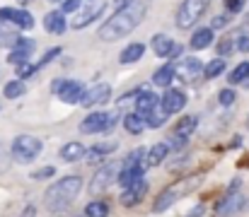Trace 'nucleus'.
Returning a JSON list of instances; mask_svg holds the SVG:
<instances>
[{"instance_id":"nucleus-24","label":"nucleus","mask_w":249,"mask_h":217,"mask_svg":"<svg viewBox=\"0 0 249 217\" xmlns=\"http://www.w3.org/2000/svg\"><path fill=\"white\" fill-rule=\"evenodd\" d=\"M143 53H145V46H143V44H131V46H126V49L121 51L119 63H124V66L136 63V61H141V58H143Z\"/></svg>"},{"instance_id":"nucleus-27","label":"nucleus","mask_w":249,"mask_h":217,"mask_svg":"<svg viewBox=\"0 0 249 217\" xmlns=\"http://www.w3.org/2000/svg\"><path fill=\"white\" fill-rule=\"evenodd\" d=\"M174 77H177V68H174V66H162L160 70L153 75V82H155L158 87H169Z\"/></svg>"},{"instance_id":"nucleus-13","label":"nucleus","mask_w":249,"mask_h":217,"mask_svg":"<svg viewBox=\"0 0 249 217\" xmlns=\"http://www.w3.org/2000/svg\"><path fill=\"white\" fill-rule=\"evenodd\" d=\"M160 106H162V111H165L167 116L179 114L186 106V94L181 89H167L165 94H162V99H160Z\"/></svg>"},{"instance_id":"nucleus-40","label":"nucleus","mask_w":249,"mask_h":217,"mask_svg":"<svg viewBox=\"0 0 249 217\" xmlns=\"http://www.w3.org/2000/svg\"><path fill=\"white\" fill-rule=\"evenodd\" d=\"M58 53H61V49H51V51H49V53H46V56H44V58H41V61H39V63H36V70H39V68H41V66H46V63H49V61H51V58H56V56H58Z\"/></svg>"},{"instance_id":"nucleus-2","label":"nucleus","mask_w":249,"mask_h":217,"mask_svg":"<svg viewBox=\"0 0 249 217\" xmlns=\"http://www.w3.org/2000/svg\"><path fill=\"white\" fill-rule=\"evenodd\" d=\"M80 191H83L80 176H63L61 181L49 186V191L44 193V205L49 208V213H63L80 196Z\"/></svg>"},{"instance_id":"nucleus-3","label":"nucleus","mask_w":249,"mask_h":217,"mask_svg":"<svg viewBox=\"0 0 249 217\" xmlns=\"http://www.w3.org/2000/svg\"><path fill=\"white\" fill-rule=\"evenodd\" d=\"M198 181H201V176H186V179H181V181H177V184L167 186L165 191L155 198L153 210H155V213H165L167 208H172L177 200H181L184 196H189V193L198 186Z\"/></svg>"},{"instance_id":"nucleus-39","label":"nucleus","mask_w":249,"mask_h":217,"mask_svg":"<svg viewBox=\"0 0 249 217\" xmlns=\"http://www.w3.org/2000/svg\"><path fill=\"white\" fill-rule=\"evenodd\" d=\"M36 72V66H29V63H22L19 66V70H17V75H19V80H24V77H29V75H34Z\"/></svg>"},{"instance_id":"nucleus-15","label":"nucleus","mask_w":249,"mask_h":217,"mask_svg":"<svg viewBox=\"0 0 249 217\" xmlns=\"http://www.w3.org/2000/svg\"><path fill=\"white\" fill-rule=\"evenodd\" d=\"M150 44H153L155 56H160V58H172V56H177V53H179V46H177L167 34H155Z\"/></svg>"},{"instance_id":"nucleus-44","label":"nucleus","mask_w":249,"mask_h":217,"mask_svg":"<svg viewBox=\"0 0 249 217\" xmlns=\"http://www.w3.org/2000/svg\"><path fill=\"white\" fill-rule=\"evenodd\" d=\"M32 215H34V208H27V213H24L22 217H32Z\"/></svg>"},{"instance_id":"nucleus-30","label":"nucleus","mask_w":249,"mask_h":217,"mask_svg":"<svg viewBox=\"0 0 249 217\" xmlns=\"http://www.w3.org/2000/svg\"><path fill=\"white\" fill-rule=\"evenodd\" d=\"M225 72V61L223 58H215V61H211L208 66H203V77H208V80H215V77H220Z\"/></svg>"},{"instance_id":"nucleus-4","label":"nucleus","mask_w":249,"mask_h":217,"mask_svg":"<svg viewBox=\"0 0 249 217\" xmlns=\"http://www.w3.org/2000/svg\"><path fill=\"white\" fill-rule=\"evenodd\" d=\"M41 140L34 138V135H17L12 140V157L19 162V164H29L34 162L39 154H41Z\"/></svg>"},{"instance_id":"nucleus-16","label":"nucleus","mask_w":249,"mask_h":217,"mask_svg":"<svg viewBox=\"0 0 249 217\" xmlns=\"http://www.w3.org/2000/svg\"><path fill=\"white\" fill-rule=\"evenodd\" d=\"M177 75L181 77V80H186V82H194V80H198L201 75H203V63L198 61V58H184L181 61V66L177 68Z\"/></svg>"},{"instance_id":"nucleus-8","label":"nucleus","mask_w":249,"mask_h":217,"mask_svg":"<svg viewBox=\"0 0 249 217\" xmlns=\"http://www.w3.org/2000/svg\"><path fill=\"white\" fill-rule=\"evenodd\" d=\"M119 171H121V164H104V167H99V169L92 174L89 191H92V193H104V191L111 186V181L119 176Z\"/></svg>"},{"instance_id":"nucleus-7","label":"nucleus","mask_w":249,"mask_h":217,"mask_svg":"<svg viewBox=\"0 0 249 217\" xmlns=\"http://www.w3.org/2000/svg\"><path fill=\"white\" fill-rule=\"evenodd\" d=\"M51 89H53V92L58 94V99L66 101V104H78L85 94V84L78 82V80H56V82L51 84Z\"/></svg>"},{"instance_id":"nucleus-10","label":"nucleus","mask_w":249,"mask_h":217,"mask_svg":"<svg viewBox=\"0 0 249 217\" xmlns=\"http://www.w3.org/2000/svg\"><path fill=\"white\" fill-rule=\"evenodd\" d=\"M145 193H148V181H145V179H138L136 184H131V186L124 188V193H121V205L136 208V205L145 198Z\"/></svg>"},{"instance_id":"nucleus-11","label":"nucleus","mask_w":249,"mask_h":217,"mask_svg":"<svg viewBox=\"0 0 249 217\" xmlns=\"http://www.w3.org/2000/svg\"><path fill=\"white\" fill-rule=\"evenodd\" d=\"M109 97H111V87H109L107 82H102V84H94L92 89H85L80 104H83L85 109H92V106H99V104H104Z\"/></svg>"},{"instance_id":"nucleus-20","label":"nucleus","mask_w":249,"mask_h":217,"mask_svg":"<svg viewBox=\"0 0 249 217\" xmlns=\"http://www.w3.org/2000/svg\"><path fill=\"white\" fill-rule=\"evenodd\" d=\"M44 27H46L49 34H66V29H68V24H66V15H63L61 10L49 12V15L44 17Z\"/></svg>"},{"instance_id":"nucleus-41","label":"nucleus","mask_w":249,"mask_h":217,"mask_svg":"<svg viewBox=\"0 0 249 217\" xmlns=\"http://www.w3.org/2000/svg\"><path fill=\"white\" fill-rule=\"evenodd\" d=\"M237 51H242V53L249 51V34H242V36L237 39Z\"/></svg>"},{"instance_id":"nucleus-43","label":"nucleus","mask_w":249,"mask_h":217,"mask_svg":"<svg viewBox=\"0 0 249 217\" xmlns=\"http://www.w3.org/2000/svg\"><path fill=\"white\" fill-rule=\"evenodd\" d=\"M131 2H136V0H114V7H116V12H119V10H124V7H128Z\"/></svg>"},{"instance_id":"nucleus-38","label":"nucleus","mask_w":249,"mask_h":217,"mask_svg":"<svg viewBox=\"0 0 249 217\" xmlns=\"http://www.w3.org/2000/svg\"><path fill=\"white\" fill-rule=\"evenodd\" d=\"M242 5H245V0H225V10H228L230 15L240 12V10H242Z\"/></svg>"},{"instance_id":"nucleus-12","label":"nucleus","mask_w":249,"mask_h":217,"mask_svg":"<svg viewBox=\"0 0 249 217\" xmlns=\"http://www.w3.org/2000/svg\"><path fill=\"white\" fill-rule=\"evenodd\" d=\"M0 22H12L19 29H32L34 17L27 10H15V7H0Z\"/></svg>"},{"instance_id":"nucleus-21","label":"nucleus","mask_w":249,"mask_h":217,"mask_svg":"<svg viewBox=\"0 0 249 217\" xmlns=\"http://www.w3.org/2000/svg\"><path fill=\"white\" fill-rule=\"evenodd\" d=\"M213 39H215V32H213L211 27H203V29H196V32L191 34L189 46H191L194 51H201V49H208V46L213 44Z\"/></svg>"},{"instance_id":"nucleus-19","label":"nucleus","mask_w":249,"mask_h":217,"mask_svg":"<svg viewBox=\"0 0 249 217\" xmlns=\"http://www.w3.org/2000/svg\"><path fill=\"white\" fill-rule=\"evenodd\" d=\"M167 154H169V145L167 143L153 145V147L145 150V154H143V167L148 169V167H158V164H162Z\"/></svg>"},{"instance_id":"nucleus-36","label":"nucleus","mask_w":249,"mask_h":217,"mask_svg":"<svg viewBox=\"0 0 249 217\" xmlns=\"http://www.w3.org/2000/svg\"><path fill=\"white\" fill-rule=\"evenodd\" d=\"M218 53H220V58H223V56H230V53H232V41H230V39H223V41L218 44Z\"/></svg>"},{"instance_id":"nucleus-32","label":"nucleus","mask_w":249,"mask_h":217,"mask_svg":"<svg viewBox=\"0 0 249 217\" xmlns=\"http://www.w3.org/2000/svg\"><path fill=\"white\" fill-rule=\"evenodd\" d=\"M24 92H27V87H24L22 80H12V82H7L5 89H2V94H5L7 99H17V97H22Z\"/></svg>"},{"instance_id":"nucleus-25","label":"nucleus","mask_w":249,"mask_h":217,"mask_svg":"<svg viewBox=\"0 0 249 217\" xmlns=\"http://www.w3.org/2000/svg\"><path fill=\"white\" fill-rule=\"evenodd\" d=\"M124 126H126V131L131 133V135H141L148 126H145V118L143 116H138V114H128L126 118H124Z\"/></svg>"},{"instance_id":"nucleus-17","label":"nucleus","mask_w":249,"mask_h":217,"mask_svg":"<svg viewBox=\"0 0 249 217\" xmlns=\"http://www.w3.org/2000/svg\"><path fill=\"white\" fill-rule=\"evenodd\" d=\"M242 208H245V196L237 193V191H232V193H228V198L220 200V205L215 208V213H218V215H235V213H240Z\"/></svg>"},{"instance_id":"nucleus-26","label":"nucleus","mask_w":249,"mask_h":217,"mask_svg":"<svg viewBox=\"0 0 249 217\" xmlns=\"http://www.w3.org/2000/svg\"><path fill=\"white\" fill-rule=\"evenodd\" d=\"M85 145L80 143H68V145H63V150H61V157L66 159V162H78V159H83L85 157Z\"/></svg>"},{"instance_id":"nucleus-33","label":"nucleus","mask_w":249,"mask_h":217,"mask_svg":"<svg viewBox=\"0 0 249 217\" xmlns=\"http://www.w3.org/2000/svg\"><path fill=\"white\" fill-rule=\"evenodd\" d=\"M228 80H230L232 84H237V82H247L249 80V61H242L235 70L228 75Z\"/></svg>"},{"instance_id":"nucleus-34","label":"nucleus","mask_w":249,"mask_h":217,"mask_svg":"<svg viewBox=\"0 0 249 217\" xmlns=\"http://www.w3.org/2000/svg\"><path fill=\"white\" fill-rule=\"evenodd\" d=\"M235 97H237V94H235V89H228V87H225V89L220 92V97H218V99H220V104H223V106H230V104H235Z\"/></svg>"},{"instance_id":"nucleus-35","label":"nucleus","mask_w":249,"mask_h":217,"mask_svg":"<svg viewBox=\"0 0 249 217\" xmlns=\"http://www.w3.org/2000/svg\"><path fill=\"white\" fill-rule=\"evenodd\" d=\"M61 12L66 15V12H73V15H78L80 12V0H63V7H61Z\"/></svg>"},{"instance_id":"nucleus-9","label":"nucleus","mask_w":249,"mask_h":217,"mask_svg":"<svg viewBox=\"0 0 249 217\" xmlns=\"http://www.w3.org/2000/svg\"><path fill=\"white\" fill-rule=\"evenodd\" d=\"M104 10H107V2H104V0H94L89 7L80 10V12L73 17V29H85V27H89Z\"/></svg>"},{"instance_id":"nucleus-5","label":"nucleus","mask_w":249,"mask_h":217,"mask_svg":"<svg viewBox=\"0 0 249 217\" xmlns=\"http://www.w3.org/2000/svg\"><path fill=\"white\" fill-rule=\"evenodd\" d=\"M116 114H104V111H92L87 114L80 123V133L85 135H97V133H109L116 126Z\"/></svg>"},{"instance_id":"nucleus-6","label":"nucleus","mask_w":249,"mask_h":217,"mask_svg":"<svg viewBox=\"0 0 249 217\" xmlns=\"http://www.w3.org/2000/svg\"><path fill=\"white\" fill-rule=\"evenodd\" d=\"M208 10V0H184L179 12H177V27L179 29H189L194 27Z\"/></svg>"},{"instance_id":"nucleus-1","label":"nucleus","mask_w":249,"mask_h":217,"mask_svg":"<svg viewBox=\"0 0 249 217\" xmlns=\"http://www.w3.org/2000/svg\"><path fill=\"white\" fill-rule=\"evenodd\" d=\"M143 19H145V2H131L128 7L114 12L99 27V39L102 41H119V39L128 36Z\"/></svg>"},{"instance_id":"nucleus-18","label":"nucleus","mask_w":249,"mask_h":217,"mask_svg":"<svg viewBox=\"0 0 249 217\" xmlns=\"http://www.w3.org/2000/svg\"><path fill=\"white\" fill-rule=\"evenodd\" d=\"M158 104H160V97H158L153 89H143V92L136 97V109H138L136 114H138V116H148Z\"/></svg>"},{"instance_id":"nucleus-42","label":"nucleus","mask_w":249,"mask_h":217,"mask_svg":"<svg viewBox=\"0 0 249 217\" xmlns=\"http://www.w3.org/2000/svg\"><path fill=\"white\" fill-rule=\"evenodd\" d=\"M225 24H228V15H225V17H215V19L211 22V29L215 32V29H220V27H225Z\"/></svg>"},{"instance_id":"nucleus-14","label":"nucleus","mask_w":249,"mask_h":217,"mask_svg":"<svg viewBox=\"0 0 249 217\" xmlns=\"http://www.w3.org/2000/svg\"><path fill=\"white\" fill-rule=\"evenodd\" d=\"M34 49H36L34 39H15V49H12V53L7 56V63H15V66L27 63V58L34 53Z\"/></svg>"},{"instance_id":"nucleus-37","label":"nucleus","mask_w":249,"mask_h":217,"mask_svg":"<svg viewBox=\"0 0 249 217\" xmlns=\"http://www.w3.org/2000/svg\"><path fill=\"white\" fill-rule=\"evenodd\" d=\"M53 171H56V167H44L39 171H32V179H49V176H53Z\"/></svg>"},{"instance_id":"nucleus-29","label":"nucleus","mask_w":249,"mask_h":217,"mask_svg":"<svg viewBox=\"0 0 249 217\" xmlns=\"http://www.w3.org/2000/svg\"><path fill=\"white\" fill-rule=\"evenodd\" d=\"M116 147H119L116 143H99V145H92V150H89V152H85V154H87V159H89V162H97L102 154H109V152H114Z\"/></svg>"},{"instance_id":"nucleus-22","label":"nucleus","mask_w":249,"mask_h":217,"mask_svg":"<svg viewBox=\"0 0 249 217\" xmlns=\"http://www.w3.org/2000/svg\"><path fill=\"white\" fill-rule=\"evenodd\" d=\"M196 116H184L177 126H174V133H172V138H179V140H189V135L194 133V128H196Z\"/></svg>"},{"instance_id":"nucleus-46","label":"nucleus","mask_w":249,"mask_h":217,"mask_svg":"<svg viewBox=\"0 0 249 217\" xmlns=\"http://www.w3.org/2000/svg\"><path fill=\"white\" fill-rule=\"evenodd\" d=\"M51 2H61V0H51Z\"/></svg>"},{"instance_id":"nucleus-23","label":"nucleus","mask_w":249,"mask_h":217,"mask_svg":"<svg viewBox=\"0 0 249 217\" xmlns=\"http://www.w3.org/2000/svg\"><path fill=\"white\" fill-rule=\"evenodd\" d=\"M143 167H121V171H119V184L126 188V186H131V184H136L138 179H143Z\"/></svg>"},{"instance_id":"nucleus-28","label":"nucleus","mask_w":249,"mask_h":217,"mask_svg":"<svg viewBox=\"0 0 249 217\" xmlns=\"http://www.w3.org/2000/svg\"><path fill=\"white\" fill-rule=\"evenodd\" d=\"M85 217H109V205L104 200H89L85 208Z\"/></svg>"},{"instance_id":"nucleus-45","label":"nucleus","mask_w":249,"mask_h":217,"mask_svg":"<svg viewBox=\"0 0 249 217\" xmlns=\"http://www.w3.org/2000/svg\"><path fill=\"white\" fill-rule=\"evenodd\" d=\"M245 29H247V34H249V12H247V22H245Z\"/></svg>"},{"instance_id":"nucleus-47","label":"nucleus","mask_w":249,"mask_h":217,"mask_svg":"<svg viewBox=\"0 0 249 217\" xmlns=\"http://www.w3.org/2000/svg\"><path fill=\"white\" fill-rule=\"evenodd\" d=\"M247 128H249V118H247Z\"/></svg>"},{"instance_id":"nucleus-31","label":"nucleus","mask_w":249,"mask_h":217,"mask_svg":"<svg viewBox=\"0 0 249 217\" xmlns=\"http://www.w3.org/2000/svg\"><path fill=\"white\" fill-rule=\"evenodd\" d=\"M143 118H145V126H148V128H160V126L165 123L167 114L162 111V106H155V109H153L148 116H143Z\"/></svg>"}]
</instances>
